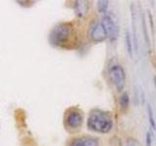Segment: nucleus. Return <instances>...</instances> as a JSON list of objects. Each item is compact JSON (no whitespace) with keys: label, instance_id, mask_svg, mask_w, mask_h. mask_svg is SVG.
<instances>
[{"label":"nucleus","instance_id":"nucleus-1","mask_svg":"<svg viewBox=\"0 0 156 146\" xmlns=\"http://www.w3.org/2000/svg\"><path fill=\"white\" fill-rule=\"evenodd\" d=\"M113 127V121L108 114L99 110L92 111L87 120V128L99 134H108Z\"/></svg>","mask_w":156,"mask_h":146},{"label":"nucleus","instance_id":"nucleus-2","mask_svg":"<svg viewBox=\"0 0 156 146\" xmlns=\"http://www.w3.org/2000/svg\"><path fill=\"white\" fill-rule=\"evenodd\" d=\"M71 34V26L69 23H58L52 29L49 40L54 46H60L66 43Z\"/></svg>","mask_w":156,"mask_h":146},{"label":"nucleus","instance_id":"nucleus-3","mask_svg":"<svg viewBox=\"0 0 156 146\" xmlns=\"http://www.w3.org/2000/svg\"><path fill=\"white\" fill-rule=\"evenodd\" d=\"M109 77L110 80L118 92H122L125 87L126 81V73L124 68L120 64H114L109 69Z\"/></svg>","mask_w":156,"mask_h":146},{"label":"nucleus","instance_id":"nucleus-4","mask_svg":"<svg viewBox=\"0 0 156 146\" xmlns=\"http://www.w3.org/2000/svg\"><path fill=\"white\" fill-rule=\"evenodd\" d=\"M102 27L105 28L107 38H109L110 41H115L119 34V27L113 21V19L109 16H104L101 21Z\"/></svg>","mask_w":156,"mask_h":146},{"label":"nucleus","instance_id":"nucleus-5","mask_svg":"<svg viewBox=\"0 0 156 146\" xmlns=\"http://www.w3.org/2000/svg\"><path fill=\"white\" fill-rule=\"evenodd\" d=\"M88 35H89L91 40L95 43L104 42L107 38L105 28L102 27L101 23L99 22H94L91 23L89 30H88Z\"/></svg>","mask_w":156,"mask_h":146},{"label":"nucleus","instance_id":"nucleus-6","mask_svg":"<svg viewBox=\"0 0 156 146\" xmlns=\"http://www.w3.org/2000/svg\"><path fill=\"white\" fill-rule=\"evenodd\" d=\"M66 125L70 129H77L82 125L83 117L80 112L76 110L69 111L66 116Z\"/></svg>","mask_w":156,"mask_h":146},{"label":"nucleus","instance_id":"nucleus-7","mask_svg":"<svg viewBox=\"0 0 156 146\" xmlns=\"http://www.w3.org/2000/svg\"><path fill=\"white\" fill-rule=\"evenodd\" d=\"M98 140L91 136H81L74 139L70 143V146H98Z\"/></svg>","mask_w":156,"mask_h":146},{"label":"nucleus","instance_id":"nucleus-8","mask_svg":"<svg viewBox=\"0 0 156 146\" xmlns=\"http://www.w3.org/2000/svg\"><path fill=\"white\" fill-rule=\"evenodd\" d=\"M88 8V4L86 1H76L75 5H74V9L75 12L77 14L78 17H82L87 11Z\"/></svg>","mask_w":156,"mask_h":146},{"label":"nucleus","instance_id":"nucleus-9","mask_svg":"<svg viewBox=\"0 0 156 146\" xmlns=\"http://www.w3.org/2000/svg\"><path fill=\"white\" fill-rule=\"evenodd\" d=\"M141 29H143L144 41L146 43V45H147V47L149 48L150 40H149V35H148V29H147V26H146V22H145V16L143 13H141Z\"/></svg>","mask_w":156,"mask_h":146},{"label":"nucleus","instance_id":"nucleus-10","mask_svg":"<svg viewBox=\"0 0 156 146\" xmlns=\"http://www.w3.org/2000/svg\"><path fill=\"white\" fill-rule=\"evenodd\" d=\"M125 45H126V50L128 52L129 56L131 57H133V41H132V37L129 30L125 31Z\"/></svg>","mask_w":156,"mask_h":146},{"label":"nucleus","instance_id":"nucleus-11","mask_svg":"<svg viewBox=\"0 0 156 146\" xmlns=\"http://www.w3.org/2000/svg\"><path fill=\"white\" fill-rule=\"evenodd\" d=\"M119 103H120V107L121 109L123 111H126L127 109L129 108V104H130V97L128 92H123L120 96V99H119Z\"/></svg>","mask_w":156,"mask_h":146},{"label":"nucleus","instance_id":"nucleus-12","mask_svg":"<svg viewBox=\"0 0 156 146\" xmlns=\"http://www.w3.org/2000/svg\"><path fill=\"white\" fill-rule=\"evenodd\" d=\"M140 101L144 102V91H141L139 86H135L134 87V102L136 105H139Z\"/></svg>","mask_w":156,"mask_h":146},{"label":"nucleus","instance_id":"nucleus-13","mask_svg":"<svg viewBox=\"0 0 156 146\" xmlns=\"http://www.w3.org/2000/svg\"><path fill=\"white\" fill-rule=\"evenodd\" d=\"M146 111H147L149 125H150V127L154 130H156V121H155V118H154V114H153V111H152V107L150 106V104H147V106H146Z\"/></svg>","mask_w":156,"mask_h":146},{"label":"nucleus","instance_id":"nucleus-14","mask_svg":"<svg viewBox=\"0 0 156 146\" xmlns=\"http://www.w3.org/2000/svg\"><path fill=\"white\" fill-rule=\"evenodd\" d=\"M97 8L98 11L101 14H105L108 9V1L107 0H99L97 2Z\"/></svg>","mask_w":156,"mask_h":146},{"label":"nucleus","instance_id":"nucleus-15","mask_svg":"<svg viewBox=\"0 0 156 146\" xmlns=\"http://www.w3.org/2000/svg\"><path fill=\"white\" fill-rule=\"evenodd\" d=\"M147 15H148V19H149L150 28H151V33H152V35H154V34H155V27H154V21H153L152 14L150 13V11H147Z\"/></svg>","mask_w":156,"mask_h":146},{"label":"nucleus","instance_id":"nucleus-16","mask_svg":"<svg viewBox=\"0 0 156 146\" xmlns=\"http://www.w3.org/2000/svg\"><path fill=\"white\" fill-rule=\"evenodd\" d=\"M145 143H146V146H151V144H152V134H151L150 131H147V133H146Z\"/></svg>","mask_w":156,"mask_h":146},{"label":"nucleus","instance_id":"nucleus-17","mask_svg":"<svg viewBox=\"0 0 156 146\" xmlns=\"http://www.w3.org/2000/svg\"><path fill=\"white\" fill-rule=\"evenodd\" d=\"M126 146H138V142L134 138H128L126 141Z\"/></svg>","mask_w":156,"mask_h":146},{"label":"nucleus","instance_id":"nucleus-18","mask_svg":"<svg viewBox=\"0 0 156 146\" xmlns=\"http://www.w3.org/2000/svg\"><path fill=\"white\" fill-rule=\"evenodd\" d=\"M153 81H154V85H155V89H156V75L153 77Z\"/></svg>","mask_w":156,"mask_h":146}]
</instances>
